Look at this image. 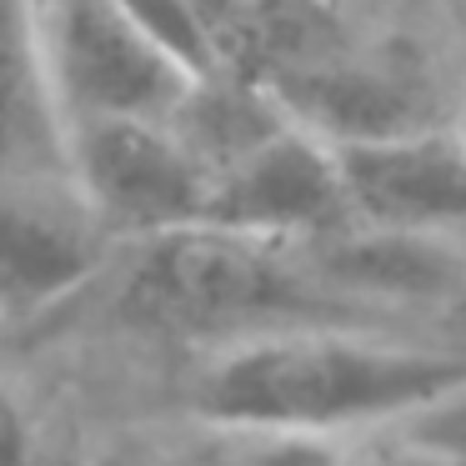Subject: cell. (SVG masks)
<instances>
[{"mask_svg":"<svg viewBox=\"0 0 466 466\" xmlns=\"http://www.w3.org/2000/svg\"><path fill=\"white\" fill-rule=\"evenodd\" d=\"M466 381V336L421 326H286L186 356L171 421L186 431L376 436Z\"/></svg>","mask_w":466,"mask_h":466,"instance_id":"1","label":"cell"},{"mask_svg":"<svg viewBox=\"0 0 466 466\" xmlns=\"http://www.w3.org/2000/svg\"><path fill=\"white\" fill-rule=\"evenodd\" d=\"M86 296H101L116 331L181 346L186 356L286 326H381L326 286L301 241H261L221 226L116 246Z\"/></svg>","mask_w":466,"mask_h":466,"instance_id":"2","label":"cell"},{"mask_svg":"<svg viewBox=\"0 0 466 466\" xmlns=\"http://www.w3.org/2000/svg\"><path fill=\"white\" fill-rule=\"evenodd\" d=\"M66 186L111 246L201 226L211 166L176 121L76 116L66 121Z\"/></svg>","mask_w":466,"mask_h":466,"instance_id":"3","label":"cell"},{"mask_svg":"<svg viewBox=\"0 0 466 466\" xmlns=\"http://www.w3.org/2000/svg\"><path fill=\"white\" fill-rule=\"evenodd\" d=\"M51 71L66 121L76 116L171 121L206 76L146 21H136L121 0H51Z\"/></svg>","mask_w":466,"mask_h":466,"instance_id":"4","label":"cell"},{"mask_svg":"<svg viewBox=\"0 0 466 466\" xmlns=\"http://www.w3.org/2000/svg\"><path fill=\"white\" fill-rule=\"evenodd\" d=\"M201 226L261 236V241H316L351 226L336 146L281 116L271 131L211 171Z\"/></svg>","mask_w":466,"mask_h":466,"instance_id":"5","label":"cell"},{"mask_svg":"<svg viewBox=\"0 0 466 466\" xmlns=\"http://www.w3.org/2000/svg\"><path fill=\"white\" fill-rule=\"evenodd\" d=\"M256 86L291 121H301L306 131L326 136V141H361V136H391L446 121L431 101V86L411 66L346 51L336 35L286 56V61L261 66Z\"/></svg>","mask_w":466,"mask_h":466,"instance_id":"6","label":"cell"},{"mask_svg":"<svg viewBox=\"0 0 466 466\" xmlns=\"http://www.w3.org/2000/svg\"><path fill=\"white\" fill-rule=\"evenodd\" d=\"M111 251L66 186L0 181V321H51L71 311Z\"/></svg>","mask_w":466,"mask_h":466,"instance_id":"7","label":"cell"},{"mask_svg":"<svg viewBox=\"0 0 466 466\" xmlns=\"http://www.w3.org/2000/svg\"><path fill=\"white\" fill-rule=\"evenodd\" d=\"M331 146L351 226L466 236V141L451 121Z\"/></svg>","mask_w":466,"mask_h":466,"instance_id":"8","label":"cell"},{"mask_svg":"<svg viewBox=\"0 0 466 466\" xmlns=\"http://www.w3.org/2000/svg\"><path fill=\"white\" fill-rule=\"evenodd\" d=\"M0 181L66 186V111L51 71V0H0Z\"/></svg>","mask_w":466,"mask_h":466,"instance_id":"9","label":"cell"},{"mask_svg":"<svg viewBox=\"0 0 466 466\" xmlns=\"http://www.w3.org/2000/svg\"><path fill=\"white\" fill-rule=\"evenodd\" d=\"M186 431V426H181ZM211 466H346L356 436L321 431H191Z\"/></svg>","mask_w":466,"mask_h":466,"instance_id":"10","label":"cell"},{"mask_svg":"<svg viewBox=\"0 0 466 466\" xmlns=\"http://www.w3.org/2000/svg\"><path fill=\"white\" fill-rule=\"evenodd\" d=\"M386 436H401V441L421 446V451L466 466V381L456 386V391L436 396V401L416 406V411L401 416L396 426H386Z\"/></svg>","mask_w":466,"mask_h":466,"instance_id":"11","label":"cell"},{"mask_svg":"<svg viewBox=\"0 0 466 466\" xmlns=\"http://www.w3.org/2000/svg\"><path fill=\"white\" fill-rule=\"evenodd\" d=\"M46 416L25 401V391L15 386V376L0 361V466H25L41 441Z\"/></svg>","mask_w":466,"mask_h":466,"instance_id":"12","label":"cell"},{"mask_svg":"<svg viewBox=\"0 0 466 466\" xmlns=\"http://www.w3.org/2000/svg\"><path fill=\"white\" fill-rule=\"evenodd\" d=\"M346 466H456V461L421 451V446L401 441V436L376 431V436H356V441H351V456H346Z\"/></svg>","mask_w":466,"mask_h":466,"instance_id":"13","label":"cell"},{"mask_svg":"<svg viewBox=\"0 0 466 466\" xmlns=\"http://www.w3.org/2000/svg\"><path fill=\"white\" fill-rule=\"evenodd\" d=\"M446 121H451L456 136L466 141V86H461V96H456V106H451V116H446Z\"/></svg>","mask_w":466,"mask_h":466,"instance_id":"14","label":"cell"}]
</instances>
